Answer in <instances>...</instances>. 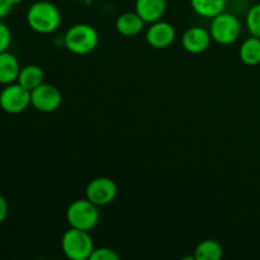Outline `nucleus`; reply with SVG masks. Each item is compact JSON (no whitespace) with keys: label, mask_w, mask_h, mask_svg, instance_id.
Instances as JSON below:
<instances>
[{"label":"nucleus","mask_w":260,"mask_h":260,"mask_svg":"<svg viewBox=\"0 0 260 260\" xmlns=\"http://www.w3.org/2000/svg\"><path fill=\"white\" fill-rule=\"evenodd\" d=\"M12 43V32L5 23L0 20V53L8 51Z\"/></svg>","instance_id":"obj_20"},{"label":"nucleus","mask_w":260,"mask_h":260,"mask_svg":"<svg viewBox=\"0 0 260 260\" xmlns=\"http://www.w3.org/2000/svg\"><path fill=\"white\" fill-rule=\"evenodd\" d=\"M20 2H22V0H10V3H12L13 5H17V4H19Z\"/></svg>","instance_id":"obj_23"},{"label":"nucleus","mask_w":260,"mask_h":260,"mask_svg":"<svg viewBox=\"0 0 260 260\" xmlns=\"http://www.w3.org/2000/svg\"><path fill=\"white\" fill-rule=\"evenodd\" d=\"M196 260H220L223 256V249L218 241L206 239L194 249Z\"/></svg>","instance_id":"obj_17"},{"label":"nucleus","mask_w":260,"mask_h":260,"mask_svg":"<svg viewBox=\"0 0 260 260\" xmlns=\"http://www.w3.org/2000/svg\"><path fill=\"white\" fill-rule=\"evenodd\" d=\"M239 57L246 66H256L260 63V38L250 36L241 43Z\"/></svg>","instance_id":"obj_16"},{"label":"nucleus","mask_w":260,"mask_h":260,"mask_svg":"<svg viewBox=\"0 0 260 260\" xmlns=\"http://www.w3.org/2000/svg\"><path fill=\"white\" fill-rule=\"evenodd\" d=\"M19 61L13 53L8 51L0 53V84L8 85L15 83L19 76Z\"/></svg>","instance_id":"obj_13"},{"label":"nucleus","mask_w":260,"mask_h":260,"mask_svg":"<svg viewBox=\"0 0 260 260\" xmlns=\"http://www.w3.org/2000/svg\"><path fill=\"white\" fill-rule=\"evenodd\" d=\"M211 42H212V37H211L210 30L201 25L188 28L182 36L183 48L192 55L206 52L210 48Z\"/></svg>","instance_id":"obj_10"},{"label":"nucleus","mask_w":260,"mask_h":260,"mask_svg":"<svg viewBox=\"0 0 260 260\" xmlns=\"http://www.w3.org/2000/svg\"><path fill=\"white\" fill-rule=\"evenodd\" d=\"M17 83H19L27 90L32 91L33 89L45 83V73L41 66L27 65L20 69Z\"/></svg>","instance_id":"obj_14"},{"label":"nucleus","mask_w":260,"mask_h":260,"mask_svg":"<svg viewBox=\"0 0 260 260\" xmlns=\"http://www.w3.org/2000/svg\"><path fill=\"white\" fill-rule=\"evenodd\" d=\"M101 220L98 206L88 198H80L70 203L66 210V221L69 226L84 231H91Z\"/></svg>","instance_id":"obj_3"},{"label":"nucleus","mask_w":260,"mask_h":260,"mask_svg":"<svg viewBox=\"0 0 260 260\" xmlns=\"http://www.w3.org/2000/svg\"><path fill=\"white\" fill-rule=\"evenodd\" d=\"M62 104V94L60 89L52 84L43 83L30 91V106L42 113L56 112Z\"/></svg>","instance_id":"obj_7"},{"label":"nucleus","mask_w":260,"mask_h":260,"mask_svg":"<svg viewBox=\"0 0 260 260\" xmlns=\"http://www.w3.org/2000/svg\"><path fill=\"white\" fill-rule=\"evenodd\" d=\"M121 256L116 250L107 246H101V248H94L89 260H118Z\"/></svg>","instance_id":"obj_19"},{"label":"nucleus","mask_w":260,"mask_h":260,"mask_svg":"<svg viewBox=\"0 0 260 260\" xmlns=\"http://www.w3.org/2000/svg\"><path fill=\"white\" fill-rule=\"evenodd\" d=\"M193 12L206 19H212L225 10L228 0H189Z\"/></svg>","instance_id":"obj_15"},{"label":"nucleus","mask_w":260,"mask_h":260,"mask_svg":"<svg viewBox=\"0 0 260 260\" xmlns=\"http://www.w3.org/2000/svg\"><path fill=\"white\" fill-rule=\"evenodd\" d=\"M208 30L212 41L218 45H233L241 35V23L233 13L222 12L211 19Z\"/></svg>","instance_id":"obj_5"},{"label":"nucleus","mask_w":260,"mask_h":260,"mask_svg":"<svg viewBox=\"0 0 260 260\" xmlns=\"http://www.w3.org/2000/svg\"><path fill=\"white\" fill-rule=\"evenodd\" d=\"M118 193L116 182L108 177H96L88 183L85 188V198L98 207L113 202Z\"/></svg>","instance_id":"obj_8"},{"label":"nucleus","mask_w":260,"mask_h":260,"mask_svg":"<svg viewBox=\"0 0 260 260\" xmlns=\"http://www.w3.org/2000/svg\"><path fill=\"white\" fill-rule=\"evenodd\" d=\"M145 38L149 46L157 50H162V48L170 47L174 43L177 38V30L169 22L160 19L150 24Z\"/></svg>","instance_id":"obj_9"},{"label":"nucleus","mask_w":260,"mask_h":260,"mask_svg":"<svg viewBox=\"0 0 260 260\" xmlns=\"http://www.w3.org/2000/svg\"><path fill=\"white\" fill-rule=\"evenodd\" d=\"M27 23L30 29L40 35H51L61 25V13L53 3L40 0L28 8Z\"/></svg>","instance_id":"obj_1"},{"label":"nucleus","mask_w":260,"mask_h":260,"mask_svg":"<svg viewBox=\"0 0 260 260\" xmlns=\"http://www.w3.org/2000/svg\"><path fill=\"white\" fill-rule=\"evenodd\" d=\"M99 43V36L95 28L86 23H78L66 30L63 45L74 55H88L93 52Z\"/></svg>","instance_id":"obj_2"},{"label":"nucleus","mask_w":260,"mask_h":260,"mask_svg":"<svg viewBox=\"0 0 260 260\" xmlns=\"http://www.w3.org/2000/svg\"><path fill=\"white\" fill-rule=\"evenodd\" d=\"M245 24L250 36L260 38V3L254 4L246 13Z\"/></svg>","instance_id":"obj_18"},{"label":"nucleus","mask_w":260,"mask_h":260,"mask_svg":"<svg viewBox=\"0 0 260 260\" xmlns=\"http://www.w3.org/2000/svg\"><path fill=\"white\" fill-rule=\"evenodd\" d=\"M146 23L136 12H126L116 19V30L124 37H135L144 30Z\"/></svg>","instance_id":"obj_12"},{"label":"nucleus","mask_w":260,"mask_h":260,"mask_svg":"<svg viewBox=\"0 0 260 260\" xmlns=\"http://www.w3.org/2000/svg\"><path fill=\"white\" fill-rule=\"evenodd\" d=\"M94 248V241L89 231L70 228L61 239V249L70 260H89Z\"/></svg>","instance_id":"obj_4"},{"label":"nucleus","mask_w":260,"mask_h":260,"mask_svg":"<svg viewBox=\"0 0 260 260\" xmlns=\"http://www.w3.org/2000/svg\"><path fill=\"white\" fill-rule=\"evenodd\" d=\"M8 215V203L7 200L0 194V223H3Z\"/></svg>","instance_id":"obj_22"},{"label":"nucleus","mask_w":260,"mask_h":260,"mask_svg":"<svg viewBox=\"0 0 260 260\" xmlns=\"http://www.w3.org/2000/svg\"><path fill=\"white\" fill-rule=\"evenodd\" d=\"M30 106V91L19 83L8 84L0 91V108L9 114H19Z\"/></svg>","instance_id":"obj_6"},{"label":"nucleus","mask_w":260,"mask_h":260,"mask_svg":"<svg viewBox=\"0 0 260 260\" xmlns=\"http://www.w3.org/2000/svg\"><path fill=\"white\" fill-rule=\"evenodd\" d=\"M167 7V0H135V12L149 24L161 19Z\"/></svg>","instance_id":"obj_11"},{"label":"nucleus","mask_w":260,"mask_h":260,"mask_svg":"<svg viewBox=\"0 0 260 260\" xmlns=\"http://www.w3.org/2000/svg\"><path fill=\"white\" fill-rule=\"evenodd\" d=\"M13 7H14V5L10 3V0H0V20H2L3 18L7 17V15L12 12Z\"/></svg>","instance_id":"obj_21"}]
</instances>
